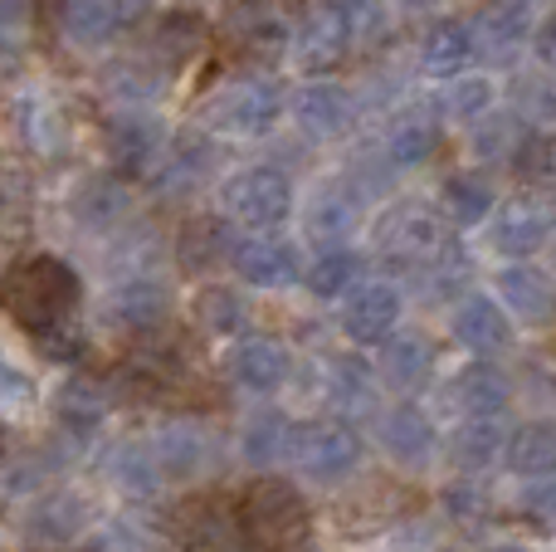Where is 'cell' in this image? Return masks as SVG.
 <instances>
[{"label": "cell", "mask_w": 556, "mask_h": 552, "mask_svg": "<svg viewBox=\"0 0 556 552\" xmlns=\"http://www.w3.org/2000/svg\"><path fill=\"white\" fill-rule=\"evenodd\" d=\"M108 469H113L117 485H123L127 494H137V499L156 494V489L166 485L162 469H156V460H152V446H147V440H123V446H113V460H108Z\"/></svg>", "instance_id": "obj_38"}, {"label": "cell", "mask_w": 556, "mask_h": 552, "mask_svg": "<svg viewBox=\"0 0 556 552\" xmlns=\"http://www.w3.org/2000/svg\"><path fill=\"white\" fill-rule=\"evenodd\" d=\"M493 225H489V240L498 254H513V260H528L538 254L542 244L552 240L556 230V201L552 196H538V191H522V196H508L498 211H489Z\"/></svg>", "instance_id": "obj_9"}, {"label": "cell", "mask_w": 556, "mask_h": 552, "mask_svg": "<svg viewBox=\"0 0 556 552\" xmlns=\"http://www.w3.org/2000/svg\"><path fill=\"white\" fill-rule=\"evenodd\" d=\"M25 10H29V0H0V35L5 39H15L20 29H25Z\"/></svg>", "instance_id": "obj_49"}, {"label": "cell", "mask_w": 556, "mask_h": 552, "mask_svg": "<svg viewBox=\"0 0 556 552\" xmlns=\"http://www.w3.org/2000/svg\"><path fill=\"white\" fill-rule=\"evenodd\" d=\"M127 215V191L117 176H88L74 191V221L84 230H113Z\"/></svg>", "instance_id": "obj_30"}, {"label": "cell", "mask_w": 556, "mask_h": 552, "mask_svg": "<svg viewBox=\"0 0 556 552\" xmlns=\"http://www.w3.org/2000/svg\"><path fill=\"white\" fill-rule=\"evenodd\" d=\"M538 59H547V64H556V10L547 15V25L538 29Z\"/></svg>", "instance_id": "obj_52"}, {"label": "cell", "mask_w": 556, "mask_h": 552, "mask_svg": "<svg viewBox=\"0 0 556 552\" xmlns=\"http://www.w3.org/2000/svg\"><path fill=\"white\" fill-rule=\"evenodd\" d=\"M0 446H5V440H0Z\"/></svg>", "instance_id": "obj_55"}, {"label": "cell", "mask_w": 556, "mask_h": 552, "mask_svg": "<svg viewBox=\"0 0 556 552\" xmlns=\"http://www.w3.org/2000/svg\"><path fill=\"white\" fill-rule=\"evenodd\" d=\"M489 211H493V191L483 176L459 172L444 181V211L440 215L450 225H479V221H489Z\"/></svg>", "instance_id": "obj_40"}, {"label": "cell", "mask_w": 556, "mask_h": 552, "mask_svg": "<svg viewBox=\"0 0 556 552\" xmlns=\"http://www.w3.org/2000/svg\"><path fill=\"white\" fill-rule=\"evenodd\" d=\"M35 221V191L20 172H0V235H25Z\"/></svg>", "instance_id": "obj_42"}, {"label": "cell", "mask_w": 556, "mask_h": 552, "mask_svg": "<svg viewBox=\"0 0 556 552\" xmlns=\"http://www.w3.org/2000/svg\"><path fill=\"white\" fill-rule=\"evenodd\" d=\"M473 59H479V45H473V25L464 20H440L420 45V64L434 78H459Z\"/></svg>", "instance_id": "obj_25"}, {"label": "cell", "mask_w": 556, "mask_h": 552, "mask_svg": "<svg viewBox=\"0 0 556 552\" xmlns=\"http://www.w3.org/2000/svg\"><path fill=\"white\" fill-rule=\"evenodd\" d=\"M434 372V342L425 333H391L381 342V377L401 391H415Z\"/></svg>", "instance_id": "obj_26"}, {"label": "cell", "mask_w": 556, "mask_h": 552, "mask_svg": "<svg viewBox=\"0 0 556 552\" xmlns=\"http://www.w3.org/2000/svg\"><path fill=\"white\" fill-rule=\"evenodd\" d=\"M78 299H84V284L74 264H64L59 254H25L0 274V309L54 357L78 313Z\"/></svg>", "instance_id": "obj_1"}, {"label": "cell", "mask_w": 556, "mask_h": 552, "mask_svg": "<svg viewBox=\"0 0 556 552\" xmlns=\"http://www.w3.org/2000/svg\"><path fill=\"white\" fill-rule=\"evenodd\" d=\"M35 406V381L15 362H0V416H25Z\"/></svg>", "instance_id": "obj_46"}, {"label": "cell", "mask_w": 556, "mask_h": 552, "mask_svg": "<svg viewBox=\"0 0 556 552\" xmlns=\"http://www.w3.org/2000/svg\"><path fill=\"white\" fill-rule=\"evenodd\" d=\"M352 20H346V10L337 5H317L303 15V25L293 29V39H288V49H293L298 68H307V74H327V68H337L346 59V49H352Z\"/></svg>", "instance_id": "obj_12"}, {"label": "cell", "mask_w": 556, "mask_h": 552, "mask_svg": "<svg viewBox=\"0 0 556 552\" xmlns=\"http://www.w3.org/2000/svg\"><path fill=\"white\" fill-rule=\"evenodd\" d=\"M293 117L307 137L327 142V137H342L346 123H352V98L337 84H303L293 93Z\"/></svg>", "instance_id": "obj_22"}, {"label": "cell", "mask_w": 556, "mask_h": 552, "mask_svg": "<svg viewBox=\"0 0 556 552\" xmlns=\"http://www.w3.org/2000/svg\"><path fill=\"white\" fill-rule=\"evenodd\" d=\"M454 338H459V348H469L473 357H493V352L513 348V318L503 313L498 299L473 293V299H464L459 309H454Z\"/></svg>", "instance_id": "obj_19"}, {"label": "cell", "mask_w": 556, "mask_h": 552, "mask_svg": "<svg viewBox=\"0 0 556 552\" xmlns=\"http://www.w3.org/2000/svg\"><path fill=\"white\" fill-rule=\"evenodd\" d=\"M376 244L391 260H405L415 269H425L430 260H440L450 250V221L434 211L430 201H395L391 211L376 221Z\"/></svg>", "instance_id": "obj_5"}, {"label": "cell", "mask_w": 556, "mask_h": 552, "mask_svg": "<svg viewBox=\"0 0 556 552\" xmlns=\"http://www.w3.org/2000/svg\"><path fill=\"white\" fill-rule=\"evenodd\" d=\"M113 84L123 88V98H156V74H147V64L113 74Z\"/></svg>", "instance_id": "obj_48"}, {"label": "cell", "mask_w": 556, "mask_h": 552, "mask_svg": "<svg viewBox=\"0 0 556 552\" xmlns=\"http://www.w3.org/2000/svg\"><path fill=\"white\" fill-rule=\"evenodd\" d=\"M513 401V381L503 377L493 362H469L459 367L450 381H444V406L459 411L464 421L469 416H503Z\"/></svg>", "instance_id": "obj_16"}, {"label": "cell", "mask_w": 556, "mask_h": 552, "mask_svg": "<svg viewBox=\"0 0 556 552\" xmlns=\"http://www.w3.org/2000/svg\"><path fill=\"white\" fill-rule=\"evenodd\" d=\"M235 518L250 552H307L313 543V514L293 479L264 475L235 499Z\"/></svg>", "instance_id": "obj_2"}, {"label": "cell", "mask_w": 556, "mask_h": 552, "mask_svg": "<svg viewBox=\"0 0 556 552\" xmlns=\"http://www.w3.org/2000/svg\"><path fill=\"white\" fill-rule=\"evenodd\" d=\"M288 440H293V421L283 411H254L240 430V455L260 469L278 465V460H288Z\"/></svg>", "instance_id": "obj_31"}, {"label": "cell", "mask_w": 556, "mask_h": 552, "mask_svg": "<svg viewBox=\"0 0 556 552\" xmlns=\"http://www.w3.org/2000/svg\"><path fill=\"white\" fill-rule=\"evenodd\" d=\"M288 460H293L307 479H317V485H342V479L356 475V465H362V436L337 416L303 421V426H293Z\"/></svg>", "instance_id": "obj_4"}, {"label": "cell", "mask_w": 556, "mask_h": 552, "mask_svg": "<svg viewBox=\"0 0 556 552\" xmlns=\"http://www.w3.org/2000/svg\"><path fill=\"white\" fill-rule=\"evenodd\" d=\"M513 162L528 181H556V133H528L513 152Z\"/></svg>", "instance_id": "obj_44"}, {"label": "cell", "mask_w": 556, "mask_h": 552, "mask_svg": "<svg viewBox=\"0 0 556 552\" xmlns=\"http://www.w3.org/2000/svg\"><path fill=\"white\" fill-rule=\"evenodd\" d=\"M401 309H405V299L391 279L352 284V289L342 293V333L352 342H362V348L386 342L395 328H401Z\"/></svg>", "instance_id": "obj_11"}, {"label": "cell", "mask_w": 556, "mask_h": 552, "mask_svg": "<svg viewBox=\"0 0 556 552\" xmlns=\"http://www.w3.org/2000/svg\"><path fill=\"white\" fill-rule=\"evenodd\" d=\"M532 514H542L556 524V475L542 479V489H532Z\"/></svg>", "instance_id": "obj_51"}, {"label": "cell", "mask_w": 556, "mask_h": 552, "mask_svg": "<svg viewBox=\"0 0 556 552\" xmlns=\"http://www.w3.org/2000/svg\"><path fill=\"white\" fill-rule=\"evenodd\" d=\"M498 299L503 313L522 323H552L556 318V279L538 264H513L498 274Z\"/></svg>", "instance_id": "obj_20"}, {"label": "cell", "mask_w": 556, "mask_h": 552, "mask_svg": "<svg viewBox=\"0 0 556 552\" xmlns=\"http://www.w3.org/2000/svg\"><path fill=\"white\" fill-rule=\"evenodd\" d=\"M440 147V117L430 108H405L391 127H386V156L395 166H420Z\"/></svg>", "instance_id": "obj_27"}, {"label": "cell", "mask_w": 556, "mask_h": 552, "mask_svg": "<svg viewBox=\"0 0 556 552\" xmlns=\"http://www.w3.org/2000/svg\"><path fill=\"white\" fill-rule=\"evenodd\" d=\"M444 509H450L459 524H479V518H489L493 514V504H489V494H483L473 479H459V485H450L444 489Z\"/></svg>", "instance_id": "obj_47"}, {"label": "cell", "mask_w": 556, "mask_h": 552, "mask_svg": "<svg viewBox=\"0 0 556 552\" xmlns=\"http://www.w3.org/2000/svg\"><path fill=\"white\" fill-rule=\"evenodd\" d=\"M283 117V88L274 78H240L215 98V127L230 137H264Z\"/></svg>", "instance_id": "obj_10"}, {"label": "cell", "mask_w": 556, "mask_h": 552, "mask_svg": "<svg viewBox=\"0 0 556 552\" xmlns=\"http://www.w3.org/2000/svg\"><path fill=\"white\" fill-rule=\"evenodd\" d=\"M152 49H156V64H166V68L191 64V59L205 49V20L191 15V10H172V15L156 25Z\"/></svg>", "instance_id": "obj_32"}, {"label": "cell", "mask_w": 556, "mask_h": 552, "mask_svg": "<svg viewBox=\"0 0 556 552\" xmlns=\"http://www.w3.org/2000/svg\"><path fill=\"white\" fill-rule=\"evenodd\" d=\"M88 528H93V504H88V494H78V489H49V494H39L35 504L25 509V518H20V543L35 552H49V548L78 543Z\"/></svg>", "instance_id": "obj_7"}, {"label": "cell", "mask_w": 556, "mask_h": 552, "mask_svg": "<svg viewBox=\"0 0 556 552\" xmlns=\"http://www.w3.org/2000/svg\"><path fill=\"white\" fill-rule=\"evenodd\" d=\"M376 391V372L366 367L362 357H332L327 362V397L342 401V406H356V401H371Z\"/></svg>", "instance_id": "obj_41"}, {"label": "cell", "mask_w": 556, "mask_h": 552, "mask_svg": "<svg viewBox=\"0 0 556 552\" xmlns=\"http://www.w3.org/2000/svg\"><path fill=\"white\" fill-rule=\"evenodd\" d=\"M162 123L147 113H123L108 123V156H113L117 172H147L162 156Z\"/></svg>", "instance_id": "obj_21"}, {"label": "cell", "mask_w": 556, "mask_h": 552, "mask_svg": "<svg viewBox=\"0 0 556 552\" xmlns=\"http://www.w3.org/2000/svg\"><path fill=\"white\" fill-rule=\"evenodd\" d=\"M103 313H108V323L123 333H152V328H162L166 313H172V293H166V284L156 279V274H127V279L113 284Z\"/></svg>", "instance_id": "obj_14"}, {"label": "cell", "mask_w": 556, "mask_h": 552, "mask_svg": "<svg viewBox=\"0 0 556 552\" xmlns=\"http://www.w3.org/2000/svg\"><path fill=\"white\" fill-rule=\"evenodd\" d=\"M172 538L186 552H250L240 534V518H235V504H225L220 494L181 499L172 509Z\"/></svg>", "instance_id": "obj_8"}, {"label": "cell", "mask_w": 556, "mask_h": 552, "mask_svg": "<svg viewBox=\"0 0 556 552\" xmlns=\"http://www.w3.org/2000/svg\"><path fill=\"white\" fill-rule=\"evenodd\" d=\"M230 377L254 397H274L293 377V357H288V348L278 338L254 333V338H240V348L230 352Z\"/></svg>", "instance_id": "obj_17"}, {"label": "cell", "mask_w": 556, "mask_h": 552, "mask_svg": "<svg viewBox=\"0 0 556 552\" xmlns=\"http://www.w3.org/2000/svg\"><path fill=\"white\" fill-rule=\"evenodd\" d=\"M489 552H528V548H513V543H503V548H489Z\"/></svg>", "instance_id": "obj_54"}, {"label": "cell", "mask_w": 556, "mask_h": 552, "mask_svg": "<svg viewBox=\"0 0 556 552\" xmlns=\"http://www.w3.org/2000/svg\"><path fill=\"white\" fill-rule=\"evenodd\" d=\"M93 552H156V543L147 528L127 524V518H108L93 534Z\"/></svg>", "instance_id": "obj_45"}, {"label": "cell", "mask_w": 556, "mask_h": 552, "mask_svg": "<svg viewBox=\"0 0 556 552\" xmlns=\"http://www.w3.org/2000/svg\"><path fill=\"white\" fill-rule=\"evenodd\" d=\"M147 446H152V460L166 485H191V479L211 475V469L220 465V440H215V430L201 426V421H186V416L166 421Z\"/></svg>", "instance_id": "obj_6"}, {"label": "cell", "mask_w": 556, "mask_h": 552, "mask_svg": "<svg viewBox=\"0 0 556 552\" xmlns=\"http://www.w3.org/2000/svg\"><path fill=\"white\" fill-rule=\"evenodd\" d=\"M405 10H434V5H444V0H401Z\"/></svg>", "instance_id": "obj_53"}, {"label": "cell", "mask_w": 556, "mask_h": 552, "mask_svg": "<svg viewBox=\"0 0 556 552\" xmlns=\"http://www.w3.org/2000/svg\"><path fill=\"white\" fill-rule=\"evenodd\" d=\"M211 156H215V147L205 142L201 133H181L172 147H162V156H156V181H162V191L195 186L205 172H211Z\"/></svg>", "instance_id": "obj_29"}, {"label": "cell", "mask_w": 556, "mask_h": 552, "mask_svg": "<svg viewBox=\"0 0 556 552\" xmlns=\"http://www.w3.org/2000/svg\"><path fill=\"white\" fill-rule=\"evenodd\" d=\"M376 440L381 450L405 469H425L440 450V436H434V421L425 416L420 406H391L381 421H376Z\"/></svg>", "instance_id": "obj_15"}, {"label": "cell", "mask_w": 556, "mask_h": 552, "mask_svg": "<svg viewBox=\"0 0 556 552\" xmlns=\"http://www.w3.org/2000/svg\"><path fill=\"white\" fill-rule=\"evenodd\" d=\"M235 35H240L254 54H278V49L288 45V25L274 0H244V5L235 10Z\"/></svg>", "instance_id": "obj_37"}, {"label": "cell", "mask_w": 556, "mask_h": 552, "mask_svg": "<svg viewBox=\"0 0 556 552\" xmlns=\"http://www.w3.org/2000/svg\"><path fill=\"white\" fill-rule=\"evenodd\" d=\"M473 45H479V54H489V59H513L522 45H528V15H522V5L489 10L483 25H473Z\"/></svg>", "instance_id": "obj_39"}, {"label": "cell", "mask_w": 556, "mask_h": 552, "mask_svg": "<svg viewBox=\"0 0 556 552\" xmlns=\"http://www.w3.org/2000/svg\"><path fill=\"white\" fill-rule=\"evenodd\" d=\"M307 230L323 244H342L346 235L356 230V201L342 191V186H327L307 201Z\"/></svg>", "instance_id": "obj_36"}, {"label": "cell", "mask_w": 556, "mask_h": 552, "mask_svg": "<svg viewBox=\"0 0 556 552\" xmlns=\"http://www.w3.org/2000/svg\"><path fill=\"white\" fill-rule=\"evenodd\" d=\"M127 10L132 0H59V29L84 49H103L127 29Z\"/></svg>", "instance_id": "obj_18"}, {"label": "cell", "mask_w": 556, "mask_h": 552, "mask_svg": "<svg viewBox=\"0 0 556 552\" xmlns=\"http://www.w3.org/2000/svg\"><path fill=\"white\" fill-rule=\"evenodd\" d=\"M503 465L518 479H552L556 475V421H528V426L508 430Z\"/></svg>", "instance_id": "obj_24"}, {"label": "cell", "mask_w": 556, "mask_h": 552, "mask_svg": "<svg viewBox=\"0 0 556 552\" xmlns=\"http://www.w3.org/2000/svg\"><path fill=\"white\" fill-rule=\"evenodd\" d=\"M230 264L244 284H254V289H288V284L303 279L298 250L288 240H278V235H244V240H235Z\"/></svg>", "instance_id": "obj_13"}, {"label": "cell", "mask_w": 556, "mask_h": 552, "mask_svg": "<svg viewBox=\"0 0 556 552\" xmlns=\"http://www.w3.org/2000/svg\"><path fill=\"white\" fill-rule=\"evenodd\" d=\"M195 323H201L211 338H240V333L250 328V309H244V299L235 289L211 284V289L195 293Z\"/></svg>", "instance_id": "obj_35"}, {"label": "cell", "mask_w": 556, "mask_h": 552, "mask_svg": "<svg viewBox=\"0 0 556 552\" xmlns=\"http://www.w3.org/2000/svg\"><path fill=\"white\" fill-rule=\"evenodd\" d=\"M489 103H493V84L489 78H454L450 88L440 93V113L444 117H459V123H469V117H479V113H489Z\"/></svg>", "instance_id": "obj_43"}, {"label": "cell", "mask_w": 556, "mask_h": 552, "mask_svg": "<svg viewBox=\"0 0 556 552\" xmlns=\"http://www.w3.org/2000/svg\"><path fill=\"white\" fill-rule=\"evenodd\" d=\"M230 230H225V221L220 215H195V221H186V230H181V240H176V250H181V264L191 274H201V269H215V264L230 254Z\"/></svg>", "instance_id": "obj_33"}, {"label": "cell", "mask_w": 556, "mask_h": 552, "mask_svg": "<svg viewBox=\"0 0 556 552\" xmlns=\"http://www.w3.org/2000/svg\"><path fill=\"white\" fill-rule=\"evenodd\" d=\"M503 446H508V426L498 416H469L454 426L450 436V460L464 475H479V469H493L503 460Z\"/></svg>", "instance_id": "obj_23"}, {"label": "cell", "mask_w": 556, "mask_h": 552, "mask_svg": "<svg viewBox=\"0 0 556 552\" xmlns=\"http://www.w3.org/2000/svg\"><path fill=\"white\" fill-rule=\"evenodd\" d=\"M108 406H113V397H108L103 381L93 377H68L64 387H59V426L68 430V436H93L98 426L108 421Z\"/></svg>", "instance_id": "obj_28"}, {"label": "cell", "mask_w": 556, "mask_h": 552, "mask_svg": "<svg viewBox=\"0 0 556 552\" xmlns=\"http://www.w3.org/2000/svg\"><path fill=\"white\" fill-rule=\"evenodd\" d=\"M473 142H479V152H483V156H493V152H508V142H513V123H508V117H503L498 127H483V137H473Z\"/></svg>", "instance_id": "obj_50"}, {"label": "cell", "mask_w": 556, "mask_h": 552, "mask_svg": "<svg viewBox=\"0 0 556 552\" xmlns=\"http://www.w3.org/2000/svg\"><path fill=\"white\" fill-rule=\"evenodd\" d=\"M220 211L244 230L269 235L293 215V186L278 166H244L220 186Z\"/></svg>", "instance_id": "obj_3"}, {"label": "cell", "mask_w": 556, "mask_h": 552, "mask_svg": "<svg viewBox=\"0 0 556 552\" xmlns=\"http://www.w3.org/2000/svg\"><path fill=\"white\" fill-rule=\"evenodd\" d=\"M303 279H307V293H317V299H342V293L362 279V254L346 250V244H327V250L307 264Z\"/></svg>", "instance_id": "obj_34"}]
</instances>
